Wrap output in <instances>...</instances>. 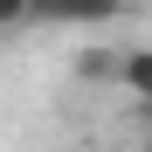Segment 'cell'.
Returning a JSON list of instances; mask_svg holds the SVG:
<instances>
[{
  "label": "cell",
  "mask_w": 152,
  "mask_h": 152,
  "mask_svg": "<svg viewBox=\"0 0 152 152\" xmlns=\"http://www.w3.org/2000/svg\"><path fill=\"white\" fill-rule=\"evenodd\" d=\"M138 152H152V132H145V138H138Z\"/></svg>",
  "instance_id": "8992f818"
},
{
  "label": "cell",
  "mask_w": 152,
  "mask_h": 152,
  "mask_svg": "<svg viewBox=\"0 0 152 152\" xmlns=\"http://www.w3.org/2000/svg\"><path fill=\"white\" fill-rule=\"evenodd\" d=\"M14 28H28V7L21 0H0V35H14Z\"/></svg>",
  "instance_id": "5b68a950"
},
{
  "label": "cell",
  "mask_w": 152,
  "mask_h": 152,
  "mask_svg": "<svg viewBox=\"0 0 152 152\" xmlns=\"http://www.w3.org/2000/svg\"><path fill=\"white\" fill-rule=\"evenodd\" d=\"M118 83L132 104H152V48H118Z\"/></svg>",
  "instance_id": "6da1fadb"
},
{
  "label": "cell",
  "mask_w": 152,
  "mask_h": 152,
  "mask_svg": "<svg viewBox=\"0 0 152 152\" xmlns=\"http://www.w3.org/2000/svg\"><path fill=\"white\" fill-rule=\"evenodd\" d=\"M69 69H76V83H118V48H83Z\"/></svg>",
  "instance_id": "7a4b0ae2"
},
{
  "label": "cell",
  "mask_w": 152,
  "mask_h": 152,
  "mask_svg": "<svg viewBox=\"0 0 152 152\" xmlns=\"http://www.w3.org/2000/svg\"><path fill=\"white\" fill-rule=\"evenodd\" d=\"M28 7V28H56V14H62V0H21Z\"/></svg>",
  "instance_id": "277c9868"
},
{
  "label": "cell",
  "mask_w": 152,
  "mask_h": 152,
  "mask_svg": "<svg viewBox=\"0 0 152 152\" xmlns=\"http://www.w3.org/2000/svg\"><path fill=\"white\" fill-rule=\"evenodd\" d=\"M132 0H62V14L56 21H111V14H124Z\"/></svg>",
  "instance_id": "3957f363"
}]
</instances>
